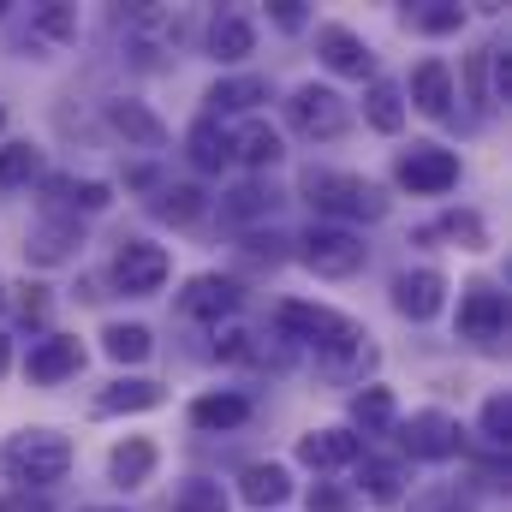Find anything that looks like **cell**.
I'll return each mask as SVG.
<instances>
[{
  "mask_svg": "<svg viewBox=\"0 0 512 512\" xmlns=\"http://www.w3.org/2000/svg\"><path fill=\"white\" fill-rule=\"evenodd\" d=\"M316 48H322V60H328L334 72H346V78H370V72H376V54H370L346 24H322Z\"/></svg>",
  "mask_w": 512,
  "mask_h": 512,
  "instance_id": "13",
  "label": "cell"
},
{
  "mask_svg": "<svg viewBox=\"0 0 512 512\" xmlns=\"http://www.w3.org/2000/svg\"><path fill=\"white\" fill-rule=\"evenodd\" d=\"M274 209V197L262 191V185H245V191H233V203H227V215L233 221H251V215H268Z\"/></svg>",
  "mask_w": 512,
  "mask_h": 512,
  "instance_id": "36",
  "label": "cell"
},
{
  "mask_svg": "<svg viewBox=\"0 0 512 512\" xmlns=\"http://www.w3.org/2000/svg\"><path fill=\"white\" fill-rule=\"evenodd\" d=\"M399 447L411 453V459H453L459 453V423L447 417V411H417V417H405L399 423Z\"/></svg>",
  "mask_w": 512,
  "mask_h": 512,
  "instance_id": "8",
  "label": "cell"
},
{
  "mask_svg": "<svg viewBox=\"0 0 512 512\" xmlns=\"http://www.w3.org/2000/svg\"><path fill=\"white\" fill-rule=\"evenodd\" d=\"M364 120H370L376 131H399L405 126V102H399L393 84H382V78L370 84V96H364Z\"/></svg>",
  "mask_w": 512,
  "mask_h": 512,
  "instance_id": "29",
  "label": "cell"
},
{
  "mask_svg": "<svg viewBox=\"0 0 512 512\" xmlns=\"http://www.w3.org/2000/svg\"><path fill=\"white\" fill-rule=\"evenodd\" d=\"M155 215L185 227V221H197V215H203V191H197V185H167V191L155 197Z\"/></svg>",
  "mask_w": 512,
  "mask_h": 512,
  "instance_id": "32",
  "label": "cell"
},
{
  "mask_svg": "<svg viewBox=\"0 0 512 512\" xmlns=\"http://www.w3.org/2000/svg\"><path fill=\"white\" fill-rule=\"evenodd\" d=\"M298 459H304L310 471L352 465V459H358V435H352V429H316V435H304V441H298Z\"/></svg>",
  "mask_w": 512,
  "mask_h": 512,
  "instance_id": "15",
  "label": "cell"
},
{
  "mask_svg": "<svg viewBox=\"0 0 512 512\" xmlns=\"http://www.w3.org/2000/svg\"><path fill=\"white\" fill-rule=\"evenodd\" d=\"M108 471H114V483H149V471H155V441H143V435H131L126 447H114V459H108Z\"/></svg>",
  "mask_w": 512,
  "mask_h": 512,
  "instance_id": "22",
  "label": "cell"
},
{
  "mask_svg": "<svg viewBox=\"0 0 512 512\" xmlns=\"http://www.w3.org/2000/svg\"><path fill=\"white\" fill-rule=\"evenodd\" d=\"M173 512H227V495H221V483L191 477V483L173 489Z\"/></svg>",
  "mask_w": 512,
  "mask_h": 512,
  "instance_id": "31",
  "label": "cell"
},
{
  "mask_svg": "<svg viewBox=\"0 0 512 512\" xmlns=\"http://www.w3.org/2000/svg\"><path fill=\"white\" fill-rule=\"evenodd\" d=\"M441 298H447V280H441L435 268H417V274H399V280H393V304H399V316H411V322H429V316L441 310Z\"/></svg>",
  "mask_w": 512,
  "mask_h": 512,
  "instance_id": "12",
  "label": "cell"
},
{
  "mask_svg": "<svg viewBox=\"0 0 512 512\" xmlns=\"http://www.w3.org/2000/svg\"><path fill=\"white\" fill-rule=\"evenodd\" d=\"M280 328L322 346V352H364V328L340 310H322V304H280Z\"/></svg>",
  "mask_w": 512,
  "mask_h": 512,
  "instance_id": "4",
  "label": "cell"
},
{
  "mask_svg": "<svg viewBox=\"0 0 512 512\" xmlns=\"http://www.w3.org/2000/svg\"><path fill=\"white\" fill-rule=\"evenodd\" d=\"M179 310L185 316H227V310H239V286L227 280V274H197L185 292H179Z\"/></svg>",
  "mask_w": 512,
  "mask_h": 512,
  "instance_id": "14",
  "label": "cell"
},
{
  "mask_svg": "<svg viewBox=\"0 0 512 512\" xmlns=\"http://www.w3.org/2000/svg\"><path fill=\"white\" fill-rule=\"evenodd\" d=\"M447 233H453V239H465L471 251L483 245V221H477V215H447Z\"/></svg>",
  "mask_w": 512,
  "mask_h": 512,
  "instance_id": "40",
  "label": "cell"
},
{
  "mask_svg": "<svg viewBox=\"0 0 512 512\" xmlns=\"http://www.w3.org/2000/svg\"><path fill=\"white\" fill-rule=\"evenodd\" d=\"M459 328H465L471 340H501V334H507V292L471 286L465 304H459Z\"/></svg>",
  "mask_w": 512,
  "mask_h": 512,
  "instance_id": "11",
  "label": "cell"
},
{
  "mask_svg": "<svg viewBox=\"0 0 512 512\" xmlns=\"http://www.w3.org/2000/svg\"><path fill=\"white\" fill-rule=\"evenodd\" d=\"M209 48H215V60H245L256 48V30L245 12H221L215 24H209Z\"/></svg>",
  "mask_w": 512,
  "mask_h": 512,
  "instance_id": "19",
  "label": "cell"
},
{
  "mask_svg": "<svg viewBox=\"0 0 512 512\" xmlns=\"http://www.w3.org/2000/svg\"><path fill=\"white\" fill-rule=\"evenodd\" d=\"M399 185H405L411 197H441V191L459 185V155L441 149V143H411V149L399 155Z\"/></svg>",
  "mask_w": 512,
  "mask_h": 512,
  "instance_id": "7",
  "label": "cell"
},
{
  "mask_svg": "<svg viewBox=\"0 0 512 512\" xmlns=\"http://www.w3.org/2000/svg\"><path fill=\"white\" fill-rule=\"evenodd\" d=\"M0 512H54V507H48L42 495H30V489H18V495H6V501H0Z\"/></svg>",
  "mask_w": 512,
  "mask_h": 512,
  "instance_id": "42",
  "label": "cell"
},
{
  "mask_svg": "<svg viewBox=\"0 0 512 512\" xmlns=\"http://www.w3.org/2000/svg\"><path fill=\"white\" fill-rule=\"evenodd\" d=\"M459 24H465L459 6H423V12H411V30H423V36H447V30H459Z\"/></svg>",
  "mask_w": 512,
  "mask_h": 512,
  "instance_id": "35",
  "label": "cell"
},
{
  "mask_svg": "<svg viewBox=\"0 0 512 512\" xmlns=\"http://www.w3.org/2000/svg\"><path fill=\"white\" fill-rule=\"evenodd\" d=\"M0 126H6V114H0Z\"/></svg>",
  "mask_w": 512,
  "mask_h": 512,
  "instance_id": "47",
  "label": "cell"
},
{
  "mask_svg": "<svg viewBox=\"0 0 512 512\" xmlns=\"http://www.w3.org/2000/svg\"><path fill=\"white\" fill-rule=\"evenodd\" d=\"M72 251H78V227H66V221L36 227V233H30V245H24V256H30V262H66Z\"/></svg>",
  "mask_w": 512,
  "mask_h": 512,
  "instance_id": "23",
  "label": "cell"
},
{
  "mask_svg": "<svg viewBox=\"0 0 512 512\" xmlns=\"http://www.w3.org/2000/svg\"><path fill=\"white\" fill-rule=\"evenodd\" d=\"M84 512H126V507H84Z\"/></svg>",
  "mask_w": 512,
  "mask_h": 512,
  "instance_id": "45",
  "label": "cell"
},
{
  "mask_svg": "<svg viewBox=\"0 0 512 512\" xmlns=\"http://www.w3.org/2000/svg\"><path fill=\"white\" fill-rule=\"evenodd\" d=\"M245 417H251V399H239V393H203L191 405V423L197 429H239Z\"/></svg>",
  "mask_w": 512,
  "mask_h": 512,
  "instance_id": "20",
  "label": "cell"
},
{
  "mask_svg": "<svg viewBox=\"0 0 512 512\" xmlns=\"http://www.w3.org/2000/svg\"><path fill=\"white\" fill-rule=\"evenodd\" d=\"M286 120H292V131L328 143V137H340V131L352 126V108H346V96H334V90H322V84H304V90H292Z\"/></svg>",
  "mask_w": 512,
  "mask_h": 512,
  "instance_id": "6",
  "label": "cell"
},
{
  "mask_svg": "<svg viewBox=\"0 0 512 512\" xmlns=\"http://www.w3.org/2000/svg\"><path fill=\"white\" fill-rule=\"evenodd\" d=\"M310 507H316V512H346V489H316V495H310Z\"/></svg>",
  "mask_w": 512,
  "mask_h": 512,
  "instance_id": "43",
  "label": "cell"
},
{
  "mask_svg": "<svg viewBox=\"0 0 512 512\" xmlns=\"http://www.w3.org/2000/svg\"><path fill=\"white\" fill-rule=\"evenodd\" d=\"M411 512H471V507L459 501V489H429V495L411 501Z\"/></svg>",
  "mask_w": 512,
  "mask_h": 512,
  "instance_id": "39",
  "label": "cell"
},
{
  "mask_svg": "<svg viewBox=\"0 0 512 512\" xmlns=\"http://www.w3.org/2000/svg\"><path fill=\"white\" fill-rule=\"evenodd\" d=\"M411 102H417L423 114L447 120V114H453V72H447L441 60H423V66L411 72Z\"/></svg>",
  "mask_w": 512,
  "mask_h": 512,
  "instance_id": "16",
  "label": "cell"
},
{
  "mask_svg": "<svg viewBox=\"0 0 512 512\" xmlns=\"http://www.w3.org/2000/svg\"><path fill=\"white\" fill-rule=\"evenodd\" d=\"M102 346H108V358H114V364H143L155 340H149V328H143V322H114V328L102 334Z\"/></svg>",
  "mask_w": 512,
  "mask_h": 512,
  "instance_id": "24",
  "label": "cell"
},
{
  "mask_svg": "<svg viewBox=\"0 0 512 512\" xmlns=\"http://www.w3.org/2000/svg\"><path fill=\"white\" fill-rule=\"evenodd\" d=\"M108 126L120 131L126 143H137V149H161V143H167V126H161L143 102H108Z\"/></svg>",
  "mask_w": 512,
  "mask_h": 512,
  "instance_id": "17",
  "label": "cell"
},
{
  "mask_svg": "<svg viewBox=\"0 0 512 512\" xmlns=\"http://www.w3.org/2000/svg\"><path fill=\"white\" fill-rule=\"evenodd\" d=\"M358 483H364V495H370V501H382V507H393V501L405 495V471H399L393 459H364Z\"/></svg>",
  "mask_w": 512,
  "mask_h": 512,
  "instance_id": "26",
  "label": "cell"
},
{
  "mask_svg": "<svg viewBox=\"0 0 512 512\" xmlns=\"http://www.w3.org/2000/svg\"><path fill=\"white\" fill-rule=\"evenodd\" d=\"M191 161L197 167H221L227 161V131H215V120H197L191 126Z\"/></svg>",
  "mask_w": 512,
  "mask_h": 512,
  "instance_id": "34",
  "label": "cell"
},
{
  "mask_svg": "<svg viewBox=\"0 0 512 512\" xmlns=\"http://www.w3.org/2000/svg\"><path fill=\"white\" fill-rule=\"evenodd\" d=\"M298 191H304L322 215H334V221H382V215H387L382 185H370V179H358V173L310 167V173L298 179Z\"/></svg>",
  "mask_w": 512,
  "mask_h": 512,
  "instance_id": "1",
  "label": "cell"
},
{
  "mask_svg": "<svg viewBox=\"0 0 512 512\" xmlns=\"http://www.w3.org/2000/svg\"><path fill=\"white\" fill-rule=\"evenodd\" d=\"M78 36V12L72 6H36L30 12V42H72Z\"/></svg>",
  "mask_w": 512,
  "mask_h": 512,
  "instance_id": "30",
  "label": "cell"
},
{
  "mask_svg": "<svg viewBox=\"0 0 512 512\" xmlns=\"http://www.w3.org/2000/svg\"><path fill=\"white\" fill-rule=\"evenodd\" d=\"M268 12H274V24H280V30H298V24H304V0H274Z\"/></svg>",
  "mask_w": 512,
  "mask_h": 512,
  "instance_id": "41",
  "label": "cell"
},
{
  "mask_svg": "<svg viewBox=\"0 0 512 512\" xmlns=\"http://www.w3.org/2000/svg\"><path fill=\"white\" fill-rule=\"evenodd\" d=\"M256 102H268V84L262 78H227V84L209 90V108L215 114H239V108H256Z\"/></svg>",
  "mask_w": 512,
  "mask_h": 512,
  "instance_id": "27",
  "label": "cell"
},
{
  "mask_svg": "<svg viewBox=\"0 0 512 512\" xmlns=\"http://www.w3.org/2000/svg\"><path fill=\"white\" fill-rule=\"evenodd\" d=\"M0 304H6V298H0Z\"/></svg>",
  "mask_w": 512,
  "mask_h": 512,
  "instance_id": "48",
  "label": "cell"
},
{
  "mask_svg": "<svg viewBox=\"0 0 512 512\" xmlns=\"http://www.w3.org/2000/svg\"><path fill=\"white\" fill-rule=\"evenodd\" d=\"M167 251L161 245H143V239H131V245H120V256H114V286L120 292H131V298H143V292H155L161 280H167Z\"/></svg>",
  "mask_w": 512,
  "mask_h": 512,
  "instance_id": "9",
  "label": "cell"
},
{
  "mask_svg": "<svg viewBox=\"0 0 512 512\" xmlns=\"http://www.w3.org/2000/svg\"><path fill=\"white\" fill-rule=\"evenodd\" d=\"M12 370V346H6V334H0V376Z\"/></svg>",
  "mask_w": 512,
  "mask_h": 512,
  "instance_id": "44",
  "label": "cell"
},
{
  "mask_svg": "<svg viewBox=\"0 0 512 512\" xmlns=\"http://www.w3.org/2000/svg\"><path fill=\"white\" fill-rule=\"evenodd\" d=\"M304 268H316V274H328V280H346V274H358L364 262H370V245L352 233V227H310L304 239Z\"/></svg>",
  "mask_w": 512,
  "mask_h": 512,
  "instance_id": "5",
  "label": "cell"
},
{
  "mask_svg": "<svg viewBox=\"0 0 512 512\" xmlns=\"http://www.w3.org/2000/svg\"><path fill=\"white\" fill-rule=\"evenodd\" d=\"M120 36H126V54L137 66H161L185 42V12H173V6H131V12H120Z\"/></svg>",
  "mask_w": 512,
  "mask_h": 512,
  "instance_id": "3",
  "label": "cell"
},
{
  "mask_svg": "<svg viewBox=\"0 0 512 512\" xmlns=\"http://www.w3.org/2000/svg\"><path fill=\"white\" fill-rule=\"evenodd\" d=\"M239 495H245L251 507H280V501L292 495V477H286L280 465H251V471L239 477Z\"/></svg>",
  "mask_w": 512,
  "mask_h": 512,
  "instance_id": "21",
  "label": "cell"
},
{
  "mask_svg": "<svg viewBox=\"0 0 512 512\" xmlns=\"http://www.w3.org/2000/svg\"><path fill=\"white\" fill-rule=\"evenodd\" d=\"M6 471H12V483H24V489H48V483H60V477L72 471V447H66V435H54V429H24V435H12V447H6Z\"/></svg>",
  "mask_w": 512,
  "mask_h": 512,
  "instance_id": "2",
  "label": "cell"
},
{
  "mask_svg": "<svg viewBox=\"0 0 512 512\" xmlns=\"http://www.w3.org/2000/svg\"><path fill=\"white\" fill-rule=\"evenodd\" d=\"M6 6H12V0H0V18H6Z\"/></svg>",
  "mask_w": 512,
  "mask_h": 512,
  "instance_id": "46",
  "label": "cell"
},
{
  "mask_svg": "<svg viewBox=\"0 0 512 512\" xmlns=\"http://www.w3.org/2000/svg\"><path fill=\"white\" fill-rule=\"evenodd\" d=\"M60 191H66L78 209H90V215H96V209H108V185H102V179H84V185H60Z\"/></svg>",
  "mask_w": 512,
  "mask_h": 512,
  "instance_id": "38",
  "label": "cell"
},
{
  "mask_svg": "<svg viewBox=\"0 0 512 512\" xmlns=\"http://www.w3.org/2000/svg\"><path fill=\"white\" fill-rule=\"evenodd\" d=\"M36 173H42V155L30 143H6L0 149V185H30Z\"/></svg>",
  "mask_w": 512,
  "mask_h": 512,
  "instance_id": "33",
  "label": "cell"
},
{
  "mask_svg": "<svg viewBox=\"0 0 512 512\" xmlns=\"http://www.w3.org/2000/svg\"><path fill=\"white\" fill-rule=\"evenodd\" d=\"M30 382H42V387H54V382H66V376H78L84 370V346L78 340H66V334H48V340H36L30 346Z\"/></svg>",
  "mask_w": 512,
  "mask_h": 512,
  "instance_id": "10",
  "label": "cell"
},
{
  "mask_svg": "<svg viewBox=\"0 0 512 512\" xmlns=\"http://www.w3.org/2000/svg\"><path fill=\"white\" fill-rule=\"evenodd\" d=\"M483 435H489L495 447H501V441L512 435V405H507V393H495V399L483 405Z\"/></svg>",
  "mask_w": 512,
  "mask_h": 512,
  "instance_id": "37",
  "label": "cell"
},
{
  "mask_svg": "<svg viewBox=\"0 0 512 512\" xmlns=\"http://www.w3.org/2000/svg\"><path fill=\"white\" fill-rule=\"evenodd\" d=\"M352 417H358L364 435H387L393 417H399V411H393V393H387V387H364V393L352 399Z\"/></svg>",
  "mask_w": 512,
  "mask_h": 512,
  "instance_id": "25",
  "label": "cell"
},
{
  "mask_svg": "<svg viewBox=\"0 0 512 512\" xmlns=\"http://www.w3.org/2000/svg\"><path fill=\"white\" fill-rule=\"evenodd\" d=\"M227 155H239V161H251V167H274V161H280V131L251 120V126H239L227 137Z\"/></svg>",
  "mask_w": 512,
  "mask_h": 512,
  "instance_id": "18",
  "label": "cell"
},
{
  "mask_svg": "<svg viewBox=\"0 0 512 512\" xmlns=\"http://www.w3.org/2000/svg\"><path fill=\"white\" fill-rule=\"evenodd\" d=\"M161 387L155 382H114L108 393H96V411H155Z\"/></svg>",
  "mask_w": 512,
  "mask_h": 512,
  "instance_id": "28",
  "label": "cell"
}]
</instances>
